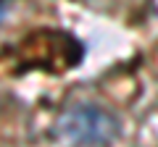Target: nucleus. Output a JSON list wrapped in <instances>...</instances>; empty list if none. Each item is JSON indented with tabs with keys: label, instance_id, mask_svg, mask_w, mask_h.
I'll use <instances>...</instances> for the list:
<instances>
[{
	"label": "nucleus",
	"instance_id": "f257e3e1",
	"mask_svg": "<svg viewBox=\"0 0 158 147\" xmlns=\"http://www.w3.org/2000/svg\"><path fill=\"white\" fill-rule=\"evenodd\" d=\"M56 134L69 147H111L121 134L118 118L95 102H79L61 113Z\"/></svg>",
	"mask_w": 158,
	"mask_h": 147
},
{
	"label": "nucleus",
	"instance_id": "f03ea898",
	"mask_svg": "<svg viewBox=\"0 0 158 147\" xmlns=\"http://www.w3.org/2000/svg\"><path fill=\"white\" fill-rule=\"evenodd\" d=\"M6 13H8V3L0 0V24H3V18H6Z\"/></svg>",
	"mask_w": 158,
	"mask_h": 147
}]
</instances>
